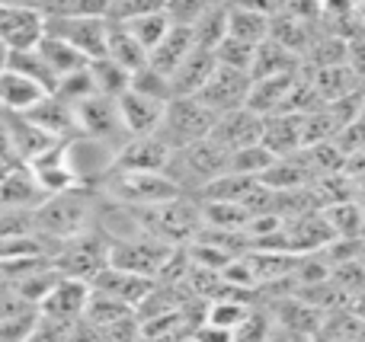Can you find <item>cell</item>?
Instances as JSON below:
<instances>
[{"label":"cell","instance_id":"cell-26","mask_svg":"<svg viewBox=\"0 0 365 342\" xmlns=\"http://www.w3.org/2000/svg\"><path fill=\"white\" fill-rule=\"evenodd\" d=\"M103 58H109V61L119 64V68L128 70V74H135L138 68H145L148 64L145 48H141V45L115 23H109V29H106V55Z\"/></svg>","mask_w":365,"mask_h":342},{"label":"cell","instance_id":"cell-20","mask_svg":"<svg viewBox=\"0 0 365 342\" xmlns=\"http://www.w3.org/2000/svg\"><path fill=\"white\" fill-rule=\"evenodd\" d=\"M259 144L276 160L298 154L302 151V122H298V115H269V119H263Z\"/></svg>","mask_w":365,"mask_h":342},{"label":"cell","instance_id":"cell-11","mask_svg":"<svg viewBox=\"0 0 365 342\" xmlns=\"http://www.w3.org/2000/svg\"><path fill=\"white\" fill-rule=\"evenodd\" d=\"M87 301H90L87 282L61 279L45 294L42 304H38V317L48 320V324H58V326H74V324H81L83 311H87Z\"/></svg>","mask_w":365,"mask_h":342},{"label":"cell","instance_id":"cell-15","mask_svg":"<svg viewBox=\"0 0 365 342\" xmlns=\"http://www.w3.org/2000/svg\"><path fill=\"white\" fill-rule=\"evenodd\" d=\"M154 288L151 279H138V275L132 272H122V269H100V272L90 279V292L96 294H106V298L119 301V304L132 307V304H141V301L148 298V292Z\"/></svg>","mask_w":365,"mask_h":342},{"label":"cell","instance_id":"cell-2","mask_svg":"<svg viewBox=\"0 0 365 342\" xmlns=\"http://www.w3.org/2000/svg\"><path fill=\"white\" fill-rule=\"evenodd\" d=\"M45 19V36L64 42L74 48L83 61H96L106 55V29L109 23L103 19V4L96 6H38Z\"/></svg>","mask_w":365,"mask_h":342},{"label":"cell","instance_id":"cell-37","mask_svg":"<svg viewBox=\"0 0 365 342\" xmlns=\"http://www.w3.org/2000/svg\"><path fill=\"white\" fill-rule=\"evenodd\" d=\"M4 64H6V48L0 45V70H4Z\"/></svg>","mask_w":365,"mask_h":342},{"label":"cell","instance_id":"cell-14","mask_svg":"<svg viewBox=\"0 0 365 342\" xmlns=\"http://www.w3.org/2000/svg\"><path fill=\"white\" fill-rule=\"evenodd\" d=\"M164 106L167 102L148 100V96H138V93H132V90H125V93L115 100L125 138H148V134H158L160 119H164Z\"/></svg>","mask_w":365,"mask_h":342},{"label":"cell","instance_id":"cell-3","mask_svg":"<svg viewBox=\"0 0 365 342\" xmlns=\"http://www.w3.org/2000/svg\"><path fill=\"white\" fill-rule=\"evenodd\" d=\"M103 196L109 202L122 205V208H154L164 205L170 198H180L182 192L164 173H119L109 170V176L103 179Z\"/></svg>","mask_w":365,"mask_h":342},{"label":"cell","instance_id":"cell-38","mask_svg":"<svg viewBox=\"0 0 365 342\" xmlns=\"http://www.w3.org/2000/svg\"><path fill=\"white\" fill-rule=\"evenodd\" d=\"M4 173H6V170H4V166H0V176H4Z\"/></svg>","mask_w":365,"mask_h":342},{"label":"cell","instance_id":"cell-8","mask_svg":"<svg viewBox=\"0 0 365 342\" xmlns=\"http://www.w3.org/2000/svg\"><path fill=\"white\" fill-rule=\"evenodd\" d=\"M247 93H250V74H244V70H227V68L215 64L212 77L205 80V87L199 90L195 100L218 119V115H225V112L244 109Z\"/></svg>","mask_w":365,"mask_h":342},{"label":"cell","instance_id":"cell-1","mask_svg":"<svg viewBox=\"0 0 365 342\" xmlns=\"http://www.w3.org/2000/svg\"><path fill=\"white\" fill-rule=\"evenodd\" d=\"M96 221V192L71 189L61 196H48L32 211V234L42 243H68L93 230Z\"/></svg>","mask_w":365,"mask_h":342},{"label":"cell","instance_id":"cell-4","mask_svg":"<svg viewBox=\"0 0 365 342\" xmlns=\"http://www.w3.org/2000/svg\"><path fill=\"white\" fill-rule=\"evenodd\" d=\"M109 243V253H106V266L122 269V272H132L138 279H151L160 275L170 262V247L148 234H128L119 237V240H106Z\"/></svg>","mask_w":365,"mask_h":342},{"label":"cell","instance_id":"cell-5","mask_svg":"<svg viewBox=\"0 0 365 342\" xmlns=\"http://www.w3.org/2000/svg\"><path fill=\"white\" fill-rule=\"evenodd\" d=\"M212 125H215V115L208 112L195 96L192 100H170L164 106V119H160L158 138L164 141L170 151H182V147L208 138Z\"/></svg>","mask_w":365,"mask_h":342},{"label":"cell","instance_id":"cell-35","mask_svg":"<svg viewBox=\"0 0 365 342\" xmlns=\"http://www.w3.org/2000/svg\"><path fill=\"white\" fill-rule=\"evenodd\" d=\"M0 166H4V170H13V166H19L16 154H13V144H10V134H6L4 119H0Z\"/></svg>","mask_w":365,"mask_h":342},{"label":"cell","instance_id":"cell-16","mask_svg":"<svg viewBox=\"0 0 365 342\" xmlns=\"http://www.w3.org/2000/svg\"><path fill=\"white\" fill-rule=\"evenodd\" d=\"M212 70H215L212 51L192 48L186 55V61H182L170 77V100H192V96H199V90L205 87Z\"/></svg>","mask_w":365,"mask_h":342},{"label":"cell","instance_id":"cell-31","mask_svg":"<svg viewBox=\"0 0 365 342\" xmlns=\"http://www.w3.org/2000/svg\"><path fill=\"white\" fill-rule=\"evenodd\" d=\"M272 160H276V157H272L263 144H253V147H244V151H234L231 154V160H227V173H234V176L259 179L272 166Z\"/></svg>","mask_w":365,"mask_h":342},{"label":"cell","instance_id":"cell-9","mask_svg":"<svg viewBox=\"0 0 365 342\" xmlns=\"http://www.w3.org/2000/svg\"><path fill=\"white\" fill-rule=\"evenodd\" d=\"M173 151L158 138V134H148V138H125L115 147L113 157V170L119 173H167Z\"/></svg>","mask_w":365,"mask_h":342},{"label":"cell","instance_id":"cell-36","mask_svg":"<svg viewBox=\"0 0 365 342\" xmlns=\"http://www.w3.org/2000/svg\"><path fill=\"white\" fill-rule=\"evenodd\" d=\"M195 342H231V333L227 330H218V326H202L199 333H195Z\"/></svg>","mask_w":365,"mask_h":342},{"label":"cell","instance_id":"cell-10","mask_svg":"<svg viewBox=\"0 0 365 342\" xmlns=\"http://www.w3.org/2000/svg\"><path fill=\"white\" fill-rule=\"evenodd\" d=\"M45 36V19L38 6L0 4V45L6 51L36 48V42Z\"/></svg>","mask_w":365,"mask_h":342},{"label":"cell","instance_id":"cell-22","mask_svg":"<svg viewBox=\"0 0 365 342\" xmlns=\"http://www.w3.org/2000/svg\"><path fill=\"white\" fill-rule=\"evenodd\" d=\"M42 96H48L38 83L26 80V77L13 74V70H0V109L4 115H26Z\"/></svg>","mask_w":365,"mask_h":342},{"label":"cell","instance_id":"cell-23","mask_svg":"<svg viewBox=\"0 0 365 342\" xmlns=\"http://www.w3.org/2000/svg\"><path fill=\"white\" fill-rule=\"evenodd\" d=\"M302 70V61L295 55H289L285 48H279L276 42H259L253 48L250 61V80H272V77H292Z\"/></svg>","mask_w":365,"mask_h":342},{"label":"cell","instance_id":"cell-18","mask_svg":"<svg viewBox=\"0 0 365 342\" xmlns=\"http://www.w3.org/2000/svg\"><path fill=\"white\" fill-rule=\"evenodd\" d=\"M225 36L257 48L269 36V10H259V6H225Z\"/></svg>","mask_w":365,"mask_h":342},{"label":"cell","instance_id":"cell-12","mask_svg":"<svg viewBox=\"0 0 365 342\" xmlns=\"http://www.w3.org/2000/svg\"><path fill=\"white\" fill-rule=\"evenodd\" d=\"M259 134H263V119L253 115L250 109H234V112H225L215 119L208 138H212L221 151L234 154V151L259 144Z\"/></svg>","mask_w":365,"mask_h":342},{"label":"cell","instance_id":"cell-28","mask_svg":"<svg viewBox=\"0 0 365 342\" xmlns=\"http://www.w3.org/2000/svg\"><path fill=\"white\" fill-rule=\"evenodd\" d=\"M321 218L327 221L334 240H362V208L359 202H340L330 205V208H321Z\"/></svg>","mask_w":365,"mask_h":342},{"label":"cell","instance_id":"cell-21","mask_svg":"<svg viewBox=\"0 0 365 342\" xmlns=\"http://www.w3.org/2000/svg\"><path fill=\"white\" fill-rule=\"evenodd\" d=\"M189 51H192V32H189V26H170V32H167L158 42V48L148 55V68H154L160 77L170 80L173 70L186 61Z\"/></svg>","mask_w":365,"mask_h":342},{"label":"cell","instance_id":"cell-13","mask_svg":"<svg viewBox=\"0 0 365 342\" xmlns=\"http://www.w3.org/2000/svg\"><path fill=\"white\" fill-rule=\"evenodd\" d=\"M26 119H29L48 141H55V144H68V141H74L77 134H81V132H77L74 106H71V102H64V100H58L55 93L42 96V100H38L36 106L26 112Z\"/></svg>","mask_w":365,"mask_h":342},{"label":"cell","instance_id":"cell-24","mask_svg":"<svg viewBox=\"0 0 365 342\" xmlns=\"http://www.w3.org/2000/svg\"><path fill=\"white\" fill-rule=\"evenodd\" d=\"M4 125H6V134H10V144H13V154H16L19 166H26L29 160H36L38 154L55 147V141L45 138L26 115H4Z\"/></svg>","mask_w":365,"mask_h":342},{"label":"cell","instance_id":"cell-19","mask_svg":"<svg viewBox=\"0 0 365 342\" xmlns=\"http://www.w3.org/2000/svg\"><path fill=\"white\" fill-rule=\"evenodd\" d=\"M42 189L36 186L32 173L26 166H13L0 176V208L10 211H36L42 202Z\"/></svg>","mask_w":365,"mask_h":342},{"label":"cell","instance_id":"cell-30","mask_svg":"<svg viewBox=\"0 0 365 342\" xmlns=\"http://www.w3.org/2000/svg\"><path fill=\"white\" fill-rule=\"evenodd\" d=\"M87 74L93 80V90L106 100H119L128 90V70H122L119 64H113L109 58H96V61H87Z\"/></svg>","mask_w":365,"mask_h":342},{"label":"cell","instance_id":"cell-25","mask_svg":"<svg viewBox=\"0 0 365 342\" xmlns=\"http://www.w3.org/2000/svg\"><path fill=\"white\" fill-rule=\"evenodd\" d=\"M189 32H192V48L215 51V45L225 38V4H199Z\"/></svg>","mask_w":365,"mask_h":342},{"label":"cell","instance_id":"cell-7","mask_svg":"<svg viewBox=\"0 0 365 342\" xmlns=\"http://www.w3.org/2000/svg\"><path fill=\"white\" fill-rule=\"evenodd\" d=\"M74 119H77V138H93L103 141V144L119 147L125 141V132H122L119 122V109H115V100H106V96L93 93L87 100L74 102Z\"/></svg>","mask_w":365,"mask_h":342},{"label":"cell","instance_id":"cell-29","mask_svg":"<svg viewBox=\"0 0 365 342\" xmlns=\"http://www.w3.org/2000/svg\"><path fill=\"white\" fill-rule=\"evenodd\" d=\"M6 70H13V74L26 77V80L38 83V87L45 90V93H51L55 90V74H51L48 68H45V61L38 58L36 48H23V51H6Z\"/></svg>","mask_w":365,"mask_h":342},{"label":"cell","instance_id":"cell-17","mask_svg":"<svg viewBox=\"0 0 365 342\" xmlns=\"http://www.w3.org/2000/svg\"><path fill=\"white\" fill-rule=\"evenodd\" d=\"M115 26H122V29L145 48V55H151V51L158 48L160 38L170 32L173 23H170V16H167V4H148L141 13H135V16H128L125 23H115Z\"/></svg>","mask_w":365,"mask_h":342},{"label":"cell","instance_id":"cell-27","mask_svg":"<svg viewBox=\"0 0 365 342\" xmlns=\"http://www.w3.org/2000/svg\"><path fill=\"white\" fill-rule=\"evenodd\" d=\"M36 51H38V58L45 61V68L55 74V80H61V77H68V74H74V70L87 68V61H83L74 48H68L64 42H58V38H51V36L38 38Z\"/></svg>","mask_w":365,"mask_h":342},{"label":"cell","instance_id":"cell-34","mask_svg":"<svg viewBox=\"0 0 365 342\" xmlns=\"http://www.w3.org/2000/svg\"><path fill=\"white\" fill-rule=\"evenodd\" d=\"M247 314L250 311H247L240 301H215V304L208 307V326H218V330L234 333L240 324H244Z\"/></svg>","mask_w":365,"mask_h":342},{"label":"cell","instance_id":"cell-39","mask_svg":"<svg viewBox=\"0 0 365 342\" xmlns=\"http://www.w3.org/2000/svg\"><path fill=\"white\" fill-rule=\"evenodd\" d=\"M0 119H4V109H0Z\"/></svg>","mask_w":365,"mask_h":342},{"label":"cell","instance_id":"cell-33","mask_svg":"<svg viewBox=\"0 0 365 342\" xmlns=\"http://www.w3.org/2000/svg\"><path fill=\"white\" fill-rule=\"evenodd\" d=\"M128 90L138 96H148V100H158V102H170V80L160 77L154 68H138L132 77H128Z\"/></svg>","mask_w":365,"mask_h":342},{"label":"cell","instance_id":"cell-32","mask_svg":"<svg viewBox=\"0 0 365 342\" xmlns=\"http://www.w3.org/2000/svg\"><path fill=\"white\" fill-rule=\"evenodd\" d=\"M215 64L218 68H227V70H244V74H250V61H253V45H244L237 42V38H221L218 45H215L212 51Z\"/></svg>","mask_w":365,"mask_h":342},{"label":"cell","instance_id":"cell-6","mask_svg":"<svg viewBox=\"0 0 365 342\" xmlns=\"http://www.w3.org/2000/svg\"><path fill=\"white\" fill-rule=\"evenodd\" d=\"M106 253H109L106 237H103L100 230H87L83 237L58 243L51 269H55L61 279H77V282H87L90 285V279H93L100 269H106Z\"/></svg>","mask_w":365,"mask_h":342}]
</instances>
